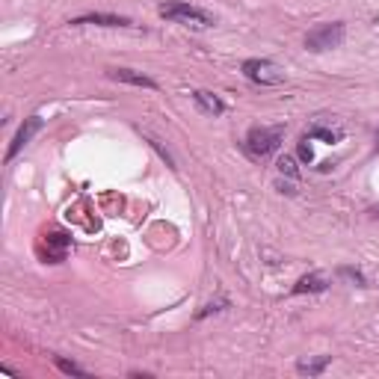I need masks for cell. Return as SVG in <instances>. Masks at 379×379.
Returning a JSON list of instances; mask_svg holds the SVG:
<instances>
[{
    "mask_svg": "<svg viewBox=\"0 0 379 379\" xmlns=\"http://www.w3.org/2000/svg\"><path fill=\"white\" fill-rule=\"evenodd\" d=\"M329 355H320V359H305V362H299L296 364V371L299 373H308V376H317V373H323L329 367Z\"/></svg>",
    "mask_w": 379,
    "mask_h": 379,
    "instance_id": "obj_12",
    "label": "cell"
},
{
    "mask_svg": "<svg viewBox=\"0 0 379 379\" xmlns=\"http://www.w3.org/2000/svg\"><path fill=\"white\" fill-rule=\"evenodd\" d=\"M344 24L341 21H332V24H320L314 30H308L305 36V48L314 51V53H323V51H332V48H341L344 42Z\"/></svg>",
    "mask_w": 379,
    "mask_h": 379,
    "instance_id": "obj_3",
    "label": "cell"
},
{
    "mask_svg": "<svg viewBox=\"0 0 379 379\" xmlns=\"http://www.w3.org/2000/svg\"><path fill=\"white\" fill-rule=\"evenodd\" d=\"M285 140V125H273V128H252L246 133V142H243V149L249 151V158L255 160H264L270 158V154L282 146Z\"/></svg>",
    "mask_w": 379,
    "mask_h": 379,
    "instance_id": "obj_1",
    "label": "cell"
},
{
    "mask_svg": "<svg viewBox=\"0 0 379 379\" xmlns=\"http://www.w3.org/2000/svg\"><path fill=\"white\" fill-rule=\"evenodd\" d=\"M74 27H83V24H98V27H130V18H121V15H104V12H92V15H81L71 21Z\"/></svg>",
    "mask_w": 379,
    "mask_h": 379,
    "instance_id": "obj_6",
    "label": "cell"
},
{
    "mask_svg": "<svg viewBox=\"0 0 379 379\" xmlns=\"http://www.w3.org/2000/svg\"><path fill=\"white\" fill-rule=\"evenodd\" d=\"M57 367H60L62 373H71V376H89L83 367H77L74 362H65V359H57Z\"/></svg>",
    "mask_w": 379,
    "mask_h": 379,
    "instance_id": "obj_14",
    "label": "cell"
},
{
    "mask_svg": "<svg viewBox=\"0 0 379 379\" xmlns=\"http://www.w3.org/2000/svg\"><path fill=\"white\" fill-rule=\"evenodd\" d=\"M42 125H44V121H42L39 116H30V119H24V125L18 128V133L12 137V142H9V149H6V163H9V160H15V154H18L21 149H24L33 137H36V133L42 130Z\"/></svg>",
    "mask_w": 379,
    "mask_h": 379,
    "instance_id": "obj_5",
    "label": "cell"
},
{
    "mask_svg": "<svg viewBox=\"0 0 379 379\" xmlns=\"http://www.w3.org/2000/svg\"><path fill=\"white\" fill-rule=\"evenodd\" d=\"M305 137L308 140H323V142H338L341 140V128H323L320 121H314V125H311L308 130H305Z\"/></svg>",
    "mask_w": 379,
    "mask_h": 379,
    "instance_id": "obj_11",
    "label": "cell"
},
{
    "mask_svg": "<svg viewBox=\"0 0 379 379\" xmlns=\"http://www.w3.org/2000/svg\"><path fill=\"white\" fill-rule=\"evenodd\" d=\"M376 217H379V208H376Z\"/></svg>",
    "mask_w": 379,
    "mask_h": 379,
    "instance_id": "obj_16",
    "label": "cell"
},
{
    "mask_svg": "<svg viewBox=\"0 0 379 379\" xmlns=\"http://www.w3.org/2000/svg\"><path fill=\"white\" fill-rule=\"evenodd\" d=\"M110 77L119 83H130V86H142V89H158V83L151 81V77L140 74V71H130V69H113L110 71Z\"/></svg>",
    "mask_w": 379,
    "mask_h": 379,
    "instance_id": "obj_8",
    "label": "cell"
},
{
    "mask_svg": "<svg viewBox=\"0 0 379 379\" xmlns=\"http://www.w3.org/2000/svg\"><path fill=\"white\" fill-rule=\"evenodd\" d=\"M278 172L287 175V178H296V175H299V169H296V160H294V158H287V154H285V158L278 160Z\"/></svg>",
    "mask_w": 379,
    "mask_h": 379,
    "instance_id": "obj_13",
    "label": "cell"
},
{
    "mask_svg": "<svg viewBox=\"0 0 379 379\" xmlns=\"http://www.w3.org/2000/svg\"><path fill=\"white\" fill-rule=\"evenodd\" d=\"M193 101H196V107L202 110V113H208V116H222V113H226V104H222L214 92H205V89H196V92H193Z\"/></svg>",
    "mask_w": 379,
    "mask_h": 379,
    "instance_id": "obj_7",
    "label": "cell"
},
{
    "mask_svg": "<svg viewBox=\"0 0 379 379\" xmlns=\"http://www.w3.org/2000/svg\"><path fill=\"white\" fill-rule=\"evenodd\" d=\"M158 12H160V18L175 21V24H187V27H214V15H208L205 9H199V6L184 3V0H169V3H163Z\"/></svg>",
    "mask_w": 379,
    "mask_h": 379,
    "instance_id": "obj_2",
    "label": "cell"
},
{
    "mask_svg": "<svg viewBox=\"0 0 379 379\" xmlns=\"http://www.w3.org/2000/svg\"><path fill=\"white\" fill-rule=\"evenodd\" d=\"M299 158H303L305 163H311V158H314V151H311V146H308V137H303V142H299Z\"/></svg>",
    "mask_w": 379,
    "mask_h": 379,
    "instance_id": "obj_15",
    "label": "cell"
},
{
    "mask_svg": "<svg viewBox=\"0 0 379 379\" xmlns=\"http://www.w3.org/2000/svg\"><path fill=\"white\" fill-rule=\"evenodd\" d=\"M243 74H246L252 83H261V86H278L287 81L285 69L276 65L273 60H246L243 62Z\"/></svg>",
    "mask_w": 379,
    "mask_h": 379,
    "instance_id": "obj_4",
    "label": "cell"
},
{
    "mask_svg": "<svg viewBox=\"0 0 379 379\" xmlns=\"http://www.w3.org/2000/svg\"><path fill=\"white\" fill-rule=\"evenodd\" d=\"M326 276L323 273H311V276H303L296 282V287H294V294H323L326 291Z\"/></svg>",
    "mask_w": 379,
    "mask_h": 379,
    "instance_id": "obj_9",
    "label": "cell"
},
{
    "mask_svg": "<svg viewBox=\"0 0 379 379\" xmlns=\"http://www.w3.org/2000/svg\"><path fill=\"white\" fill-rule=\"evenodd\" d=\"M44 240H48V246L53 249V252L48 255V258H51L53 264L62 261V258H65V252H69V246H71V237H65L62 231H53V234H48Z\"/></svg>",
    "mask_w": 379,
    "mask_h": 379,
    "instance_id": "obj_10",
    "label": "cell"
}]
</instances>
